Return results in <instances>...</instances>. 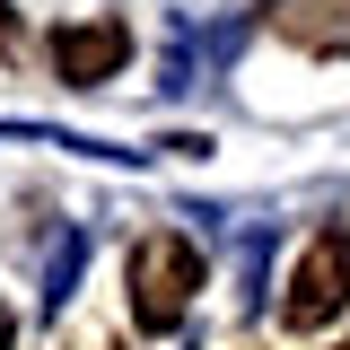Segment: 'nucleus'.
<instances>
[{
	"label": "nucleus",
	"instance_id": "f257e3e1",
	"mask_svg": "<svg viewBox=\"0 0 350 350\" xmlns=\"http://www.w3.org/2000/svg\"><path fill=\"white\" fill-rule=\"evenodd\" d=\"M193 289H202V245H184V237H140L131 245V324L140 333H175Z\"/></svg>",
	"mask_w": 350,
	"mask_h": 350
},
{
	"label": "nucleus",
	"instance_id": "f03ea898",
	"mask_svg": "<svg viewBox=\"0 0 350 350\" xmlns=\"http://www.w3.org/2000/svg\"><path fill=\"white\" fill-rule=\"evenodd\" d=\"M350 298V245L342 237H315L298 262H289V298H280V324L289 333H315V324H333Z\"/></svg>",
	"mask_w": 350,
	"mask_h": 350
},
{
	"label": "nucleus",
	"instance_id": "7ed1b4c3",
	"mask_svg": "<svg viewBox=\"0 0 350 350\" xmlns=\"http://www.w3.org/2000/svg\"><path fill=\"white\" fill-rule=\"evenodd\" d=\"M123 62H131V27L123 18H70V27H53V70L70 88H105Z\"/></svg>",
	"mask_w": 350,
	"mask_h": 350
},
{
	"label": "nucleus",
	"instance_id": "20e7f679",
	"mask_svg": "<svg viewBox=\"0 0 350 350\" xmlns=\"http://www.w3.org/2000/svg\"><path fill=\"white\" fill-rule=\"evenodd\" d=\"M79 262H88V237H79V228H62V237H53V262H44V306H62V298H70Z\"/></svg>",
	"mask_w": 350,
	"mask_h": 350
},
{
	"label": "nucleus",
	"instance_id": "39448f33",
	"mask_svg": "<svg viewBox=\"0 0 350 350\" xmlns=\"http://www.w3.org/2000/svg\"><path fill=\"white\" fill-rule=\"evenodd\" d=\"M289 36L324 44V53H350V18H324V9H289Z\"/></svg>",
	"mask_w": 350,
	"mask_h": 350
},
{
	"label": "nucleus",
	"instance_id": "423d86ee",
	"mask_svg": "<svg viewBox=\"0 0 350 350\" xmlns=\"http://www.w3.org/2000/svg\"><path fill=\"white\" fill-rule=\"evenodd\" d=\"M9 53H18V18L0 9V62H9Z\"/></svg>",
	"mask_w": 350,
	"mask_h": 350
},
{
	"label": "nucleus",
	"instance_id": "0eeeda50",
	"mask_svg": "<svg viewBox=\"0 0 350 350\" xmlns=\"http://www.w3.org/2000/svg\"><path fill=\"white\" fill-rule=\"evenodd\" d=\"M0 350H18V315L9 306H0Z\"/></svg>",
	"mask_w": 350,
	"mask_h": 350
},
{
	"label": "nucleus",
	"instance_id": "6e6552de",
	"mask_svg": "<svg viewBox=\"0 0 350 350\" xmlns=\"http://www.w3.org/2000/svg\"><path fill=\"white\" fill-rule=\"evenodd\" d=\"M342 350H350V342H342Z\"/></svg>",
	"mask_w": 350,
	"mask_h": 350
}]
</instances>
